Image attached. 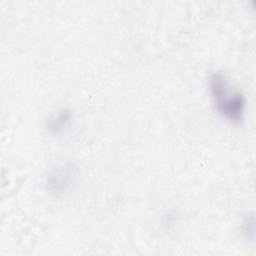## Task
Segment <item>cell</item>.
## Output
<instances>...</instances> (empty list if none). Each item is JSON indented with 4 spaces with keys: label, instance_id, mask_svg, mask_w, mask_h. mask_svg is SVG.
I'll return each mask as SVG.
<instances>
[{
    "label": "cell",
    "instance_id": "6da1fadb",
    "mask_svg": "<svg viewBox=\"0 0 256 256\" xmlns=\"http://www.w3.org/2000/svg\"><path fill=\"white\" fill-rule=\"evenodd\" d=\"M210 93L218 111L232 122H241L245 110V98L239 92H230L227 80L221 72H213L209 77Z\"/></svg>",
    "mask_w": 256,
    "mask_h": 256
},
{
    "label": "cell",
    "instance_id": "7a4b0ae2",
    "mask_svg": "<svg viewBox=\"0 0 256 256\" xmlns=\"http://www.w3.org/2000/svg\"><path fill=\"white\" fill-rule=\"evenodd\" d=\"M75 177V169L73 165L65 164L55 168L47 177V189L54 194L66 191Z\"/></svg>",
    "mask_w": 256,
    "mask_h": 256
},
{
    "label": "cell",
    "instance_id": "3957f363",
    "mask_svg": "<svg viewBox=\"0 0 256 256\" xmlns=\"http://www.w3.org/2000/svg\"><path fill=\"white\" fill-rule=\"evenodd\" d=\"M71 114L68 110H62L60 111L53 119H51L48 123V128L52 132H59L64 127L67 126L68 122L70 121Z\"/></svg>",
    "mask_w": 256,
    "mask_h": 256
},
{
    "label": "cell",
    "instance_id": "277c9868",
    "mask_svg": "<svg viewBox=\"0 0 256 256\" xmlns=\"http://www.w3.org/2000/svg\"><path fill=\"white\" fill-rule=\"evenodd\" d=\"M243 224H244L243 225L244 233L247 234L248 236H249V234H251L253 236V234H254V219H253V217L247 218Z\"/></svg>",
    "mask_w": 256,
    "mask_h": 256
}]
</instances>
